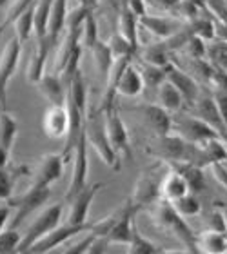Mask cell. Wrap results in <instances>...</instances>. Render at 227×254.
<instances>
[{
	"instance_id": "obj_33",
	"label": "cell",
	"mask_w": 227,
	"mask_h": 254,
	"mask_svg": "<svg viewBox=\"0 0 227 254\" xmlns=\"http://www.w3.org/2000/svg\"><path fill=\"white\" fill-rule=\"evenodd\" d=\"M51 7H53V0H37L35 4V37L37 38H48Z\"/></svg>"
},
{
	"instance_id": "obj_17",
	"label": "cell",
	"mask_w": 227,
	"mask_h": 254,
	"mask_svg": "<svg viewBox=\"0 0 227 254\" xmlns=\"http://www.w3.org/2000/svg\"><path fill=\"white\" fill-rule=\"evenodd\" d=\"M51 49L53 48H51V44H49V38L35 37L33 53L29 55L27 67H26V78L29 84L37 85L38 82H40V78L46 74V60H48V55Z\"/></svg>"
},
{
	"instance_id": "obj_63",
	"label": "cell",
	"mask_w": 227,
	"mask_h": 254,
	"mask_svg": "<svg viewBox=\"0 0 227 254\" xmlns=\"http://www.w3.org/2000/svg\"><path fill=\"white\" fill-rule=\"evenodd\" d=\"M226 240H227V231H226Z\"/></svg>"
},
{
	"instance_id": "obj_46",
	"label": "cell",
	"mask_w": 227,
	"mask_h": 254,
	"mask_svg": "<svg viewBox=\"0 0 227 254\" xmlns=\"http://www.w3.org/2000/svg\"><path fill=\"white\" fill-rule=\"evenodd\" d=\"M213 98L217 102L220 117H222L224 124H226V129H227V93H224V91H220V89H213Z\"/></svg>"
},
{
	"instance_id": "obj_42",
	"label": "cell",
	"mask_w": 227,
	"mask_h": 254,
	"mask_svg": "<svg viewBox=\"0 0 227 254\" xmlns=\"http://www.w3.org/2000/svg\"><path fill=\"white\" fill-rule=\"evenodd\" d=\"M95 240H96V236L89 231V233H85L78 242L68 245L62 253H58V254H87V251L91 249V245L95 244Z\"/></svg>"
},
{
	"instance_id": "obj_45",
	"label": "cell",
	"mask_w": 227,
	"mask_h": 254,
	"mask_svg": "<svg viewBox=\"0 0 227 254\" xmlns=\"http://www.w3.org/2000/svg\"><path fill=\"white\" fill-rule=\"evenodd\" d=\"M213 65H215V64H213ZM211 84H213V89H220V91H224V93H227V73L224 69L215 65V71H213V76H211Z\"/></svg>"
},
{
	"instance_id": "obj_15",
	"label": "cell",
	"mask_w": 227,
	"mask_h": 254,
	"mask_svg": "<svg viewBox=\"0 0 227 254\" xmlns=\"http://www.w3.org/2000/svg\"><path fill=\"white\" fill-rule=\"evenodd\" d=\"M71 126L68 106H49L42 117V132L53 140H66Z\"/></svg>"
},
{
	"instance_id": "obj_24",
	"label": "cell",
	"mask_w": 227,
	"mask_h": 254,
	"mask_svg": "<svg viewBox=\"0 0 227 254\" xmlns=\"http://www.w3.org/2000/svg\"><path fill=\"white\" fill-rule=\"evenodd\" d=\"M146 84H144V76L140 73V69L135 67L133 62L126 67V71L122 73L120 80H118V85H116V95L127 96V98H133V96H138L144 91Z\"/></svg>"
},
{
	"instance_id": "obj_12",
	"label": "cell",
	"mask_w": 227,
	"mask_h": 254,
	"mask_svg": "<svg viewBox=\"0 0 227 254\" xmlns=\"http://www.w3.org/2000/svg\"><path fill=\"white\" fill-rule=\"evenodd\" d=\"M106 115V129H107V136H109V142H111L113 149H115L120 158L133 160L131 153V140H129V131H127L126 122L122 120L120 113L116 107L109 109V111L104 113Z\"/></svg>"
},
{
	"instance_id": "obj_57",
	"label": "cell",
	"mask_w": 227,
	"mask_h": 254,
	"mask_svg": "<svg viewBox=\"0 0 227 254\" xmlns=\"http://www.w3.org/2000/svg\"><path fill=\"white\" fill-rule=\"evenodd\" d=\"M4 29H5V27L2 26V24H0V35H2V33H4Z\"/></svg>"
},
{
	"instance_id": "obj_27",
	"label": "cell",
	"mask_w": 227,
	"mask_h": 254,
	"mask_svg": "<svg viewBox=\"0 0 227 254\" xmlns=\"http://www.w3.org/2000/svg\"><path fill=\"white\" fill-rule=\"evenodd\" d=\"M156 91H158V104L164 107L165 111L182 113V109L187 107L185 106V100H184V96H182V93L176 89V85L171 84L169 80H165L164 84L160 85Z\"/></svg>"
},
{
	"instance_id": "obj_41",
	"label": "cell",
	"mask_w": 227,
	"mask_h": 254,
	"mask_svg": "<svg viewBox=\"0 0 227 254\" xmlns=\"http://www.w3.org/2000/svg\"><path fill=\"white\" fill-rule=\"evenodd\" d=\"M184 49L189 53V57L193 60H204L209 55V49L206 46V40H202L200 37H193L187 40V44L184 46Z\"/></svg>"
},
{
	"instance_id": "obj_30",
	"label": "cell",
	"mask_w": 227,
	"mask_h": 254,
	"mask_svg": "<svg viewBox=\"0 0 227 254\" xmlns=\"http://www.w3.org/2000/svg\"><path fill=\"white\" fill-rule=\"evenodd\" d=\"M16 132H18V122L7 109L0 111V145L11 153L13 143H15Z\"/></svg>"
},
{
	"instance_id": "obj_16",
	"label": "cell",
	"mask_w": 227,
	"mask_h": 254,
	"mask_svg": "<svg viewBox=\"0 0 227 254\" xmlns=\"http://www.w3.org/2000/svg\"><path fill=\"white\" fill-rule=\"evenodd\" d=\"M165 74H167V80L171 84L176 85V89L182 93L185 100V106L193 107L196 104V100L200 98V89H198V84H196L195 76H191L189 73H185L178 65H174L173 62L165 65Z\"/></svg>"
},
{
	"instance_id": "obj_55",
	"label": "cell",
	"mask_w": 227,
	"mask_h": 254,
	"mask_svg": "<svg viewBox=\"0 0 227 254\" xmlns=\"http://www.w3.org/2000/svg\"><path fill=\"white\" fill-rule=\"evenodd\" d=\"M164 254H193L189 251H165Z\"/></svg>"
},
{
	"instance_id": "obj_59",
	"label": "cell",
	"mask_w": 227,
	"mask_h": 254,
	"mask_svg": "<svg viewBox=\"0 0 227 254\" xmlns=\"http://www.w3.org/2000/svg\"><path fill=\"white\" fill-rule=\"evenodd\" d=\"M222 140H224V142H226V143H227V134H226V136H224V138H222Z\"/></svg>"
},
{
	"instance_id": "obj_18",
	"label": "cell",
	"mask_w": 227,
	"mask_h": 254,
	"mask_svg": "<svg viewBox=\"0 0 227 254\" xmlns=\"http://www.w3.org/2000/svg\"><path fill=\"white\" fill-rule=\"evenodd\" d=\"M191 113L196 118L204 120L207 126H211L222 138L227 134L226 124H224L222 117H220V111H218L217 102H215L213 95H200V98L196 100L195 106L191 107Z\"/></svg>"
},
{
	"instance_id": "obj_13",
	"label": "cell",
	"mask_w": 227,
	"mask_h": 254,
	"mask_svg": "<svg viewBox=\"0 0 227 254\" xmlns=\"http://www.w3.org/2000/svg\"><path fill=\"white\" fill-rule=\"evenodd\" d=\"M133 109L144 118V122L148 124V127L156 136H165V134L173 132V117L160 104H140V106L133 107Z\"/></svg>"
},
{
	"instance_id": "obj_10",
	"label": "cell",
	"mask_w": 227,
	"mask_h": 254,
	"mask_svg": "<svg viewBox=\"0 0 227 254\" xmlns=\"http://www.w3.org/2000/svg\"><path fill=\"white\" fill-rule=\"evenodd\" d=\"M102 189H104V184H102V182H93V184L89 182L80 192H76V194L68 201L69 209H68L66 222L73 223V225H84V223H87L91 203L95 201L96 194H98Z\"/></svg>"
},
{
	"instance_id": "obj_61",
	"label": "cell",
	"mask_w": 227,
	"mask_h": 254,
	"mask_svg": "<svg viewBox=\"0 0 227 254\" xmlns=\"http://www.w3.org/2000/svg\"><path fill=\"white\" fill-rule=\"evenodd\" d=\"M146 2H153V0H146Z\"/></svg>"
},
{
	"instance_id": "obj_3",
	"label": "cell",
	"mask_w": 227,
	"mask_h": 254,
	"mask_svg": "<svg viewBox=\"0 0 227 254\" xmlns=\"http://www.w3.org/2000/svg\"><path fill=\"white\" fill-rule=\"evenodd\" d=\"M167 171H169V164L158 160L154 165L144 169L138 175L133 194L129 196L133 203L138 207V211L154 207L162 200V182H164V176Z\"/></svg>"
},
{
	"instance_id": "obj_11",
	"label": "cell",
	"mask_w": 227,
	"mask_h": 254,
	"mask_svg": "<svg viewBox=\"0 0 227 254\" xmlns=\"http://www.w3.org/2000/svg\"><path fill=\"white\" fill-rule=\"evenodd\" d=\"M73 171H71V180L66 189V201H69L76 192L84 189L89 182H87V173H89V160H87V140H85V132L82 131L78 143L73 151Z\"/></svg>"
},
{
	"instance_id": "obj_29",
	"label": "cell",
	"mask_w": 227,
	"mask_h": 254,
	"mask_svg": "<svg viewBox=\"0 0 227 254\" xmlns=\"http://www.w3.org/2000/svg\"><path fill=\"white\" fill-rule=\"evenodd\" d=\"M37 4V2H35ZM35 4L31 5V7H27L22 15H18L13 20V31H15V35L13 37L18 40V42L24 46V44L31 38V35H35Z\"/></svg>"
},
{
	"instance_id": "obj_20",
	"label": "cell",
	"mask_w": 227,
	"mask_h": 254,
	"mask_svg": "<svg viewBox=\"0 0 227 254\" xmlns=\"http://www.w3.org/2000/svg\"><path fill=\"white\" fill-rule=\"evenodd\" d=\"M140 26L146 27L158 40H169L173 35H176L184 27V24L180 20H176V18H169V16L144 15L140 18Z\"/></svg>"
},
{
	"instance_id": "obj_49",
	"label": "cell",
	"mask_w": 227,
	"mask_h": 254,
	"mask_svg": "<svg viewBox=\"0 0 227 254\" xmlns=\"http://www.w3.org/2000/svg\"><path fill=\"white\" fill-rule=\"evenodd\" d=\"M109 245L111 244H109L106 238H98V236H96L95 244L91 245V249L87 251V254H106L107 249H109Z\"/></svg>"
},
{
	"instance_id": "obj_52",
	"label": "cell",
	"mask_w": 227,
	"mask_h": 254,
	"mask_svg": "<svg viewBox=\"0 0 227 254\" xmlns=\"http://www.w3.org/2000/svg\"><path fill=\"white\" fill-rule=\"evenodd\" d=\"M7 160H9V153L0 145V169H2V167H7Z\"/></svg>"
},
{
	"instance_id": "obj_26",
	"label": "cell",
	"mask_w": 227,
	"mask_h": 254,
	"mask_svg": "<svg viewBox=\"0 0 227 254\" xmlns=\"http://www.w3.org/2000/svg\"><path fill=\"white\" fill-rule=\"evenodd\" d=\"M196 244H198V254H227L226 233L206 229L198 234Z\"/></svg>"
},
{
	"instance_id": "obj_56",
	"label": "cell",
	"mask_w": 227,
	"mask_h": 254,
	"mask_svg": "<svg viewBox=\"0 0 227 254\" xmlns=\"http://www.w3.org/2000/svg\"><path fill=\"white\" fill-rule=\"evenodd\" d=\"M5 4H7V0H0V7H4Z\"/></svg>"
},
{
	"instance_id": "obj_2",
	"label": "cell",
	"mask_w": 227,
	"mask_h": 254,
	"mask_svg": "<svg viewBox=\"0 0 227 254\" xmlns=\"http://www.w3.org/2000/svg\"><path fill=\"white\" fill-rule=\"evenodd\" d=\"M84 132H85V140H87V145H91V149L98 154V158L111 167L113 171H120V156L113 149L111 142H109V136H107V129H106V115L102 111H87V117H85L84 124Z\"/></svg>"
},
{
	"instance_id": "obj_4",
	"label": "cell",
	"mask_w": 227,
	"mask_h": 254,
	"mask_svg": "<svg viewBox=\"0 0 227 254\" xmlns=\"http://www.w3.org/2000/svg\"><path fill=\"white\" fill-rule=\"evenodd\" d=\"M153 220L156 222V225L167 229L169 233H173L176 238L185 245V251H189L193 254H198V234L193 233V229L185 223V218H182L176 212V209L173 207V203L169 201L160 200L154 205L153 211Z\"/></svg>"
},
{
	"instance_id": "obj_14",
	"label": "cell",
	"mask_w": 227,
	"mask_h": 254,
	"mask_svg": "<svg viewBox=\"0 0 227 254\" xmlns=\"http://www.w3.org/2000/svg\"><path fill=\"white\" fill-rule=\"evenodd\" d=\"M68 164L62 153H49L44 154L42 158L38 160L37 169L33 173V184L38 186L51 187L55 182H58L64 175V165Z\"/></svg>"
},
{
	"instance_id": "obj_36",
	"label": "cell",
	"mask_w": 227,
	"mask_h": 254,
	"mask_svg": "<svg viewBox=\"0 0 227 254\" xmlns=\"http://www.w3.org/2000/svg\"><path fill=\"white\" fill-rule=\"evenodd\" d=\"M107 44H109V48H111L115 59H124V57H131V59H135L138 53V49L133 48L131 44L127 42L126 38L122 37L118 31L113 33L111 37H109V40H107Z\"/></svg>"
},
{
	"instance_id": "obj_40",
	"label": "cell",
	"mask_w": 227,
	"mask_h": 254,
	"mask_svg": "<svg viewBox=\"0 0 227 254\" xmlns=\"http://www.w3.org/2000/svg\"><path fill=\"white\" fill-rule=\"evenodd\" d=\"M35 2H37V0H11V4L7 5V11H5L4 20H2V26L7 27L9 24H13V20H15L16 16L22 15V13H24L27 7H31Z\"/></svg>"
},
{
	"instance_id": "obj_19",
	"label": "cell",
	"mask_w": 227,
	"mask_h": 254,
	"mask_svg": "<svg viewBox=\"0 0 227 254\" xmlns=\"http://www.w3.org/2000/svg\"><path fill=\"white\" fill-rule=\"evenodd\" d=\"M38 93L49 106H66L68 100V85L62 76L57 73H46L37 84Z\"/></svg>"
},
{
	"instance_id": "obj_6",
	"label": "cell",
	"mask_w": 227,
	"mask_h": 254,
	"mask_svg": "<svg viewBox=\"0 0 227 254\" xmlns=\"http://www.w3.org/2000/svg\"><path fill=\"white\" fill-rule=\"evenodd\" d=\"M62 212H64L62 203H53V205L46 207V209L33 220V223L27 227L26 233H24L18 254H24L26 251H29L33 245L38 244L46 234H49L55 227H58V225H60V220H62Z\"/></svg>"
},
{
	"instance_id": "obj_23",
	"label": "cell",
	"mask_w": 227,
	"mask_h": 254,
	"mask_svg": "<svg viewBox=\"0 0 227 254\" xmlns=\"http://www.w3.org/2000/svg\"><path fill=\"white\" fill-rule=\"evenodd\" d=\"M68 2L69 0H53V7H51V16H49V29L48 38L51 48H57L58 40L62 37L64 29H66V22H68Z\"/></svg>"
},
{
	"instance_id": "obj_22",
	"label": "cell",
	"mask_w": 227,
	"mask_h": 254,
	"mask_svg": "<svg viewBox=\"0 0 227 254\" xmlns=\"http://www.w3.org/2000/svg\"><path fill=\"white\" fill-rule=\"evenodd\" d=\"M189 192H191V189H189L187 180H185L184 176L180 175L174 167L169 165V171L165 173L164 182H162V200L174 203V201H178L180 198L187 196Z\"/></svg>"
},
{
	"instance_id": "obj_62",
	"label": "cell",
	"mask_w": 227,
	"mask_h": 254,
	"mask_svg": "<svg viewBox=\"0 0 227 254\" xmlns=\"http://www.w3.org/2000/svg\"><path fill=\"white\" fill-rule=\"evenodd\" d=\"M224 165H226V169H227V162H226V164H224Z\"/></svg>"
},
{
	"instance_id": "obj_43",
	"label": "cell",
	"mask_w": 227,
	"mask_h": 254,
	"mask_svg": "<svg viewBox=\"0 0 227 254\" xmlns=\"http://www.w3.org/2000/svg\"><path fill=\"white\" fill-rule=\"evenodd\" d=\"M209 11H211L213 18L220 24H227V2L226 0H207Z\"/></svg>"
},
{
	"instance_id": "obj_53",
	"label": "cell",
	"mask_w": 227,
	"mask_h": 254,
	"mask_svg": "<svg viewBox=\"0 0 227 254\" xmlns=\"http://www.w3.org/2000/svg\"><path fill=\"white\" fill-rule=\"evenodd\" d=\"M76 2V5H80V7H89V9L95 11V7H93V4H91V0H75Z\"/></svg>"
},
{
	"instance_id": "obj_39",
	"label": "cell",
	"mask_w": 227,
	"mask_h": 254,
	"mask_svg": "<svg viewBox=\"0 0 227 254\" xmlns=\"http://www.w3.org/2000/svg\"><path fill=\"white\" fill-rule=\"evenodd\" d=\"M13 189H15V175L9 167L0 169V200L7 201L13 198Z\"/></svg>"
},
{
	"instance_id": "obj_21",
	"label": "cell",
	"mask_w": 227,
	"mask_h": 254,
	"mask_svg": "<svg viewBox=\"0 0 227 254\" xmlns=\"http://www.w3.org/2000/svg\"><path fill=\"white\" fill-rule=\"evenodd\" d=\"M138 27H140V16L127 5L124 0L118 11V22H116V31L131 44L133 48L138 49Z\"/></svg>"
},
{
	"instance_id": "obj_7",
	"label": "cell",
	"mask_w": 227,
	"mask_h": 254,
	"mask_svg": "<svg viewBox=\"0 0 227 254\" xmlns=\"http://www.w3.org/2000/svg\"><path fill=\"white\" fill-rule=\"evenodd\" d=\"M173 122V132L180 134L187 142L196 143V145H204L215 138H222L211 126H207L204 120L196 118L193 113H176Z\"/></svg>"
},
{
	"instance_id": "obj_28",
	"label": "cell",
	"mask_w": 227,
	"mask_h": 254,
	"mask_svg": "<svg viewBox=\"0 0 227 254\" xmlns=\"http://www.w3.org/2000/svg\"><path fill=\"white\" fill-rule=\"evenodd\" d=\"M89 51H91V57H93V62L96 65V71H98V74H100L102 78L106 80L113 67V64L116 60L111 48H109V44L104 42V40H98Z\"/></svg>"
},
{
	"instance_id": "obj_8",
	"label": "cell",
	"mask_w": 227,
	"mask_h": 254,
	"mask_svg": "<svg viewBox=\"0 0 227 254\" xmlns=\"http://www.w3.org/2000/svg\"><path fill=\"white\" fill-rule=\"evenodd\" d=\"M93 229V222H87L84 225H73V223L64 222L58 227H55L49 234H46L38 244H35L29 251H26L24 254H48L57 251V247H60L62 244H66L68 240L76 238L78 234L89 233Z\"/></svg>"
},
{
	"instance_id": "obj_5",
	"label": "cell",
	"mask_w": 227,
	"mask_h": 254,
	"mask_svg": "<svg viewBox=\"0 0 227 254\" xmlns=\"http://www.w3.org/2000/svg\"><path fill=\"white\" fill-rule=\"evenodd\" d=\"M49 198H51V187L38 186V184H33L31 182L29 187L20 196H15V198H11L7 201L13 207V218H11L9 222V227L18 229V225L26 222L33 212L38 211L44 203H48Z\"/></svg>"
},
{
	"instance_id": "obj_32",
	"label": "cell",
	"mask_w": 227,
	"mask_h": 254,
	"mask_svg": "<svg viewBox=\"0 0 227 254\" xmlns=\"http://www.w3.org/2000/svg\"><path fill=\"white\" fill-rule=\"evenodd\" d=\"M169 51L167 44L164 40H156V42L149 44L148 48L142 51V60L151 64V65H158V67H165L169 62Z\"/></svg>"
},
{
	"instance_id": "obj_58",
	"label": "cell",
	"mask_w": 227,
	"mask_h": 254,
	"mask_svg": "<svg viewBox=\"0 0 227 254\" xmlns=\"http://www.w3.org/2000/svg\"><path fill=\"white\" fill-rule=\"evenodd\" d=\"M91 4H93V7L96 5V0H91Z\"/></svg>"
},
{
	"instance_id": "obj_51",
	"label": "cell",
	"mask_w": 227,
	"mask_h": 254,
	"mask_svg": "<svg viewBox=\"0 0 227 254\" xmlns=\"http://www.w3.org/2000/svg\"><path fill=\"white\" fill-rule=\"evenodd\" d=\"M180 2L182 0H153V4L162 7V9H174V7L180 5Z\"/></svg>"
},
{
	"instance_id": "obj_50",
	"label": "cell",
	"mask_w": 227,
	"mask_h": 254,
	"mask_svg": "<svg viewBox=\"0 0 227 254\" xmlns=\"http://www.w3.org/2000/svg\"><path fill=\"white\" fill-rule=\"evenodd\" d=\"M211 171H213V175H215V178L220 182V186H224V187H226V190H227V169H226V165H224V164L213 165Z\"/></svg>"
},
{
	"instance_id": "obj_1",
	"label": "cell",
	"mask_w": 227,
	"mask_h": 254,
	"mask_svg": "<svg viewBox=\"0 0 227 254\" xmlns=\"http://www.w3.org/2000/svg\"><path fill=\"white\" fill-rule=\"evenodd\" d=\"M138 212V207L133 203L131 198H127L120 207L109 212L102 220L93 222L91 233L98 238H106L109 244L126 245L131 242L133 231H135V216Z\"/></svg>"
},
{
	"instance_id": "obj_44",
	"label": "cell",
	"mask_w": 227,
	"mask_h": 254,
	"mask_svg": "<svg viewBox=\"0 0 227 254\" xmlns=\"http://www.w3.org/2000/svg\"><path fill=\"white\" fill-rule=\"evenodd\" d=\"M207 229L217 231V233H226L227 231V218L224 216L222 211H213L207 220Z\"/></svg>"
},
{
	"instance_id": "obj_9",
	"label": "cell",
	"mask_w": 227,
	"mask_h": 254,
	"mask_svg": "<svg viewBox=\"0 0 227 254\" xmlns=\"http://www.w3.org/2000/svg\"><path fill=\"white\" fill-rule=\"evenodd\" d=\"M22 44L15 37H11L0 53V106L7 109V85L16 71L20 59Z\"/></svg>"
},
{
	"instance_id": "obj_38",
	"label": "cell",
	"mask_w": 227,
	"mask_h": 254,
	"mask_svg": "<svg viewBox=\"0 0 227 254\" xmlns=\"http://www.w3.org/2000/svg\"><path fill=\"white\" fill-rule=\"evenodd\" d=\"M22 236L16 229L7 227L0 234V254H18Z\"/></svg>"
},
{
	"instance_id": "obj_25",
	"label": "cell",
	"mask_w": 227,
	"mask_h": 254,
	"mask_svg": "<svg viewBox=\"0 0 227 254\" xmlns=\"http://www.w3.org/2000/svg\"><path fill=\"white\" fill-rule=\"evenodd\" d=\"M171 167L178 171L180 175L184 176L187 184H189V189L193 194H200L202 190L207 189V178L206 173L202 167L193 164H187V162H176V164H169Z\"/></svg>"
},
{
	"instance_id": "obj_60",
	"label": "cell",
	"mask_w": 227,
	"mask_h": 254,
	"mask_svg": "<svg viewBox=\"0 0 227 254\" xmlns=\"http://www.w3.org/2000/svg\"><path fill=\"white\" fill-rule=\"evenodd\" d=\"M48 254H58V253H57V251H53V253H48Z\"/></svg>"
},
{
	"instance_id": "obj_47",
	"label": "cell",
	"mask_w": 227,
	"mask_h": 254,
	"mask_svg": "<svg viewBox=\"0 0 227 254\" xmlns=\"http://www.w3.org/2000/svg\"><path fill=\"white\" fill-rule=\"evenodd\" d=\"M209 55H211V62L215 64L217 67L224 69V71L227 73V53H224V51H220V49L213 48V46H211V49H209Z\"/></svg>"
},
{
	"instance_id": "obj_31",
	"label": "cell",
	"mask_w": 227,
	"mask_h": 254,
	"mask_svg": "<svg viewBox=\"0 0 227 254\" xmlns=\"http://www.w3.org/2000/svg\"><path fill=\"white\" fill-rule=\"evenodd\" d=\"M164 253H165V249H162V247H158L154 242H151V240L135 225L131 242L127 244V254H164Z\"/></svg>"
},
{
	"instance_id": "obj_34",
	"label": "cell",
	"mask_w": 227,
	"mask_h": 254,
	"mask_svg": "<svg viewBox=\"0 0 227 254\" xmlns=\"http://www.w3.org/2000/svg\"><path fill=\"white\" fill-rule=\"evenodd\" d=\"M140 73H142V76H144V84H146V87H149V89H158L160 85L167 80L165 67L151 65V64H148V62H142Z\"/></svg>"
},
{
	"instance_id": "obj_54",
	"label": "cell",
	"mask_w": 227,
	"mask_h": 254,
	"mask_svg": "<svg viewBox=\"0 0 227 254\" xmlns=\"http://www.w3.org/2000/svg\"><path fill=\"white\" fill-rule=\"evenodd\" d=\"M213 48L220 49V51H224V53H227V42H217L213 44Z\"/></svg>"
},
{
	"instance_id": "obj_48",
	"label": "cell",
	"mask_w": 227,
	"mask_h": 254,
	"mask_svg": "<svg viewBox=\"0 0 227 254\" xmlns=\"http://www.w3.org/2000/svg\"><path fill=\"white\" fill-rule=\"evenodd\" d=\"M11 212H13V207H11L9 203H2V205H0V234L5 231V225L9 222Z\"/></svg>"
},
{
	"instance_id": "obj_37",
	"label": "cell",
	"mask_w": 227,
	"mask_h": 254,
	"mask_svg": "<svg viewBox=\"0 0 227 254\" xmlns=\"http://www.w3.org/2000/svg\"><path fill=\"white\" fill-rule=\"evenodd\" d=\"M98 40H100V37H98V24H96L95 13L89 11L84 20V26H82V48L91 49Z\"/></svg>"
},
{
	"instance_id": "obj_35",
	"label": "cell",
	"mask_w": 227,
	"mask_h": 254,
	"mask_svg": "<svg viewBox=\"0 0 227 254\" xmlns=\"http://www.w3.org/2000/svg\"><path fill=\"white\" fill-rule=\"evenodd\" d=\"M173 207L176 209V212H178L182 218H193V216H198L202 212V203L200 200H198V196L193 194V192H189L187 196H184V198H180L178 201H174Z\"/></svg>"
}]
</instances>
